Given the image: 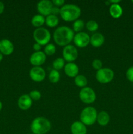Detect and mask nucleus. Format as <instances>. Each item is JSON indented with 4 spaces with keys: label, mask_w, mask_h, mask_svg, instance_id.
Segmentation results:
<instances>
[{
    "label": "nucleus",
    "mask_w": 133,
    "mask_h": 134,
    "mask_svg": "<svg viewBox=\"0 0 133 134\" xmlns=\"http://www.w3.org/2000/svg\"><path fill=\"white\" fill-rule=\"evenodd\" d=\"M74 36V32L72 29L65 26L57 27L53 35L54 42L61 47H65L70 44L73 41Z\"/></svg>",
    "instance_id": "1"
},
{
    "label": "nucleus",
    "mask_w": 133,
    "mask_h": 134,
    "mask_svg": "<svg viewBox=\"0 0 133 134\" xmlns=\"http://www.w3.org/2000/svg\"><path fill=\"white\" fill-rule=\"evenodd\" d=\"M59 15L64 21L74 22L81 15V9L74 4H65L60 8Z\"/></svg>",
    "instance_id": "2"
},
{
    "label": "nucleus",
    "mask_w": 133,
    "mask_h": 134,
    "mask_svg": "<svg viewBox=\"0 0 133 134\" xmlns=\"http://www.w3.org/2000/svg\"><path fill=\"white\" fill-rule=\"evenodd\" d=\"M52 124L48 119L38 116L32 120L30 129L33 134H46L50 130Z\"/></svg>",
    "instance_id": "3"
},
{
    "label": "nucleus",
    "mask_w": 133,
    "mask_h": 134,
    "mask_svg": "<svg viewBox=\"0 0 133 134\" xmlns=\"http://www.w3.org/2000/svg\"><path fill=\"white\" fill-rule=\"evenodd\" d=\"M97 111L95 107L88 106L83 109L80 115V120L83 124L87 126H91L96 122Z\"/></svg>",
    "instance_id": "4"
},
{
    "label": "nucleus",
    "mask_w": 133,
    "mask_h": 134,
    "mask_svg": "<svg viewBox=\"0 0 133 134\" xmlns=\"http://www.w3.org/2000/svg\"><path fill=\"white\" fill-rule=\"evenodd\" d=\"M33 37L37 43L41 46H46L50 41L51 34L46 28L41 27L36 28L34 30Z\"/></svg>",
    "instance_id": "5"
},
{
    "label": "nucleus",
    "mask_w": 133,
    "mask_h": 134,
    "mask_svg": "<svg viewBox=\"0 0 133 134\" xmlns=\"http://www.w3.org/2000/svg\"><path fill=\"white\" fill-rule=\"evenodd\" d=\"M114 78V72L110 68H102L96 73V79L101 84H108Z\"/></svg>",
    "instance_id": "6"
},
{
    "label": "nucleus",
    "mask_w": 133,
    "mask_h": 134,
    "mask_svg": "<svg viewBox=\"0 0 133 134\" xmlns=\"http://www.w3.org/2000/svg\"><path fill=\"white\" fill-rule=\"evenodd\" d=\"M79 98L81 102L86 104H91L96 100V93L91 87L83 88L79 92Z\"/></svg>",
    "instance_id": "7"
},
{
    "label": "nucleus",
    "mask_w": 133,
    "mask_h": 134,
    "mask_svg": "<svg viewBox=\"0 0 133 134\" xmlns=\"http://www.w3.org/2000/svg\"><path fill=\"white\" fill-rule=\"evenodd\" d=\"M78 56V51L76 47L72 44H69L64 47L63 49V58L69 62H73Z\"/></svg>",
    "instance_id": "8"
},
{
    "label": "nucleus",
    "mask_w": 133,
    "mask_h": 134,
    "mask_svg": "<svg viewBox=\"0 0 133 134\" xmlns=\"http://www.w3.org/2000/svg\"><path fill=\"white\" fill-rule=\"evenodd\" d=\"M74 44L79 48H85L89 44H90V36L86 32L76 33L73 39Z\"/></svg>",
    "instance_id": "9"
},
{
    "label": "nucleus",
    "mask_w": 133,
    "mask_h": 134,
    "mask_svg": "<svg viewBox=\"0 0 133 134\" xmlns=\"http://www.w3.org/2000/svg\"><path fill=\"white\" fill-rule=\"evenodd\" d=\"M53 7L52 2L50 0H41L37 5V9L39 14L46 17L51 14Z\"/></svg>",
    "instance_id": "10"
},
{
    "label": "nucleus",
    "mask_w": 133,
    "mask_h": 134,
    "mask_svg": "<svg viewBox=\"0 0 133 134\" xmlns=\"http://www.w3.org/2000/svg\"><path fill=\"white\" fill-rule=\"evenodd\" d=\"M29 77L34 82H42L46 77L45 70L42 67H33L29 71Z\"/></svg>",
    "instance_id": "11"
},
{
    "label": "nucleus",
    "mask_w": 133,
    "mask_h": 134,
    "mask_svg": "<svg viewBox=\"0 0 133 134\" xmlns=\"http://www.w3.org/2000/svg\"><path fill=\"white\" fill-rule=\"evenodd\" d=\"M46 60V55L41 51L39 52H35L31 55L29 58V62L33 67H41Z\"/></svg>",
    "instance_id": "12"
},
{
    "label": "nucleus",
    "mask_w": 133,
    "mask_h": 134,
    "mask_svg": "<svg viewBox=\"0 0 133 134\" xmlns=\"http://www.w3.org/2000/svg\"><path fill=\"white\" fill-rule=\"evenodd\" d=\"M14 45L10 40L3 39L0 41V52L3 55H10L14 51Z\"/></svg>",
    "instance_id": "13"
},
{
    "label": "nucleus",
    "mask_w": 133,
    "mask_h": 134,
    "mask_svg": "<svg viewBox=\"0 0 133 134\" xmlns=\"http://www.w3.org/2000/svg\"><path fill=\"white\" fill-rule=\"evenodd\" d=\"M33 100L29 94H23L18 99V106L22 111H26L32 105Z\"/></svg>",
    "instance_id": "14"
},
{
    "label": "nucleus",
    "mask_w": 133,
    "mask_h": 134,
    "mask_svg": "<svg viewBox=\"0 0 133 134\" xmlns=\"http://www.w3.org/2000/svg\"><path fill=\"white\" fill-rule=\"evenodd\" d=\"M64 71L65 75L69 77L75 78L79 73V68L74 62H69L65 64L64 67Z\"/></svg>",
    "instance_id": "15"
},
{
    "label": "nucleus",
    "mask_w": 133,
    "mask_h": 134,
    "mask_svg": "<svg viewBox=\"0 0 133 134\" xmlns=\"http://www.w3.org/2000/svg\"><path fill=\"white\" fill-rule=\"evenodd\" d=\"M72 134H87V127L80 121H76L70 126Z\"/></svg>",
    "instance_id": "16"
},
{
    "label": "nucleus",
    "mask_w": 133,
    "mask_h": 134,
    "mask_svg": "<svg viewBox=\"0 0 133 134\" xmlns=\"http://www.w3.org/2000/svg\"><path fill=\"white\" fill-rule=\"evenodd\" d=\"M104 37L100 33H95L90 37V44L95 48L100 47L104 44Z\"/></svg>",
    "instance_id": "17"
},
{
    "label": "nucleus",
    "mask_w": 133,
    "mask_h": 134,
    "mask_svg": "<svg viewBox=\"0 0 133 134\" xmlns=\"http://www.w3.org/2000/svg\"><path fill=\"white\" fill-rule=\"evenodd\" d=\"M109 13L113 18H119L123 14V9L119 4H111L109 8Z\"/></svg>",
    "instance_id": "18"
},
{
    "label": "nucleus",
    "mask_w": 133,
    "mask_h": 134,
    "mask_svg": "<svg viewBox=\"0 0 133 134\" xmlns=\"http://www.w3.org/2000/svg\"><path fill=\"white\" fill-rule=\"evenodd\" d=\"M110 117L109 114L106 111H100L97 115L96 122L101 126H106L110 122Z\"/></svg>",
    "instance_id": "19"
},
{
    "label": "nucleus",
    "mask_w": 133,
    "mask_h": 134,
    "mask_svg": "<svg viewBox=\"0 0 133 134\" xmlns=\"http://www.w3.org/2000/svg\"><path fill=\"white\" fill-rule=\"evenodd\" d=\"M31 24L36 28L41 27L45 24V17L41 14L34 15L31 18Z\"/></svg>",
    "instance_id": "20"
},
{
    "label": "nucleus",
    "mask_w": 133,
    "mask_h": 134,
    "mask_svg": "<svg viewBox=\"0 0 133 134\" xmlns=\"http://www.w3.org/2000/svg\"><path fill=\"white\" fill-rule=\"evenodd\" d=\"M45 24L48 27H56L59 24V18L57 16L53 14H50L47 16L45 18Z\"/></svg>",
    "instance_id": "21"
},
{
    "label": "nucleus",
    "mask_w": 133,
    "mask_h": 134,
    "mask_svg": "<svg viewBox=\"0 0 133 134\" xmlns=\"http://www.w3.org/2000/svg\"><path fill=\"white\" fill-rule=\"evenodd\" d=\"M74 84L76 85L77 86L80 88L86 87L87 85V79L86 78V76L83 75H78L76 77L74 78Z\"/></svg>",
    "instance_id": "22"
},
{
    "label": "nucleus",
    "mask_w": 133,
    "mask_h": 134,
    "mask_svg": "<svg viewBox=\"0 0 133 134\" xmlns=\"http://www.w3.org/2000/svg\"><path fill=\"white\" fill-rule=\"evenodd\" d=\"M60 77H61V75L59 71L55 70V69H52L48 75V79L50 82L53 84L58 82L60 80Z\"/></svg>",
    "instance_id": "23"
},
{
    "label": "nucleus",
    "mask_w": 133,
    "mask_h": 134,
    "mask_svg": "<svg viewBox=\"0 0 133 134\" xmlns=\"http://www.w3.org/2000/svg\"><path fill=\"white\" fill-rule=\"evenodd\" d=\"M85 26H86V24L83 20L78 19L73 22L72 30L74 31H74L76 33L81 32L82 30L84 28Z\"/></svg>",
    "instance_id": "24"
},
{
    "label": "nucleus",
    "mask_w": 133,
    "mask_h": 134,
    "mask_svg": "<svg viewBox=\"0 0 133 134\" xmlns=\"http://www.w3.org/2000/svg\"><path fill=\"white\" fill-rule=\"evenodd\" d=\"M65 65V61L63 58H57L53 60L52 63V66L53 69L59 71L64 68Z\"/></svg>",
    "instance_id": "25"
},
{
    "label": "nucleus",
    "mask_w": 133,
    "mask_h": 134,
    "mask_svg": "<svg viewBox=\"0 0 133 134\" xmlns=\"http://www.w3.org/2000/svg\"><path fill=\"white\" fill-rule=\"evenodd\" d=\"M86 27L88 31L91 32H95L99 28V24L96 21L91 20L86 24Z\"/></svg>",
    "instance_id": "26"
},
{
    "label": "nucleus",
    "mask_w": 133,
    "mask_h": 134,
    "mask_svg": "<svg viewBox=\"0 0 133 134\" xmlns=\"http://www.w3.org/2000/svg\"><path fill=\"white\" fill-rule=\"evenodd\" d=\"M56 51V47L52 43H48L45 46L44 48V52L47 56H52Z\"/></svg>",
    "instance_id": "27"
},
{
    "label": "nucleus",
    "mask_w": 133,
    "mask_h": 134,
    "mask_svg": "<svg viewBox=\"0 0 133 134\" xmlns=\"http://www.w3.org/2000/svg\"><path fill=\"white\" fill-rule=\"evenodd\" d=\"M31 99L34 101H39L41 98V93L37 90H31L29 94Z\"/></svg>",
    "instance_id": "28"
},
{
    "label": "nucleus",
    "mask_w": 133,
    "mask_h": 134,
    "mask_svg": "<svg viewBox=\"0 0 133 134\" xmlns=\"http://www.w3.org/2000/svg\"><path fill=\"white\" fill-rule=\"evenodd\" d=\"M91 65H92V67L94 68V69H95V70H96V71L99 70H100V69H102V62L100 60H99V59H95V60H94L92 62V64H91Z\"/></svg>",
    "instance_id": "29"
},
{
    "label": "nucleus",
    "mask_w": 133,
    "mask_h": 134,
    "mask_svg": "<svg viewBox=\"0 0 133 134\" xmlns=\"http://www.w3.org/2000/svg\"><path fill=\"white\" fill-rule=\"evenodd\" d=\"M126 77L130 82H133V66L128 68L126 72Z\"/></svg>",
    "instance_id": "30"
},
{
    "label": "nucleus",
    "mask_w": 133,
    "mask_h": 134,
    "mask_svg": "<svg viewBox=\"0 0 133 134\" xmlns=\"http://www.w3.org/2000/svg\"><path fill=\"white\" fill-rule=\"evenodd\" d=\"M52 4L54 5L55 7H62L64 5H65V0H53L52 1Z\"/></svg>",
    "instance_id": "31"
},
{
    "label": "nucleus",
    "mask_w": 133,
    "mask_h": 134,
    "mask_svg": "<svg viewBox=\"0 0 133 134\" xmlns=\"http://www.w3.org/2000/svg\"><path fill=\"white\" fill-rule=\"evenodd\" d=\"M60 13V9L57 7H53L52 10V13L51 14H53V15L57 16V14H59Z\"/></svg>",
    "instance_id": "32"
},
{
    "label": "nucleus",
    "mask_w": 133,
    "mask_h": 134,
    "mask_svg": "<svg viewBox=\"0 0 133 134\" xmlns=\"http://www.w3.org/2000/svg\"><path fill=\"white\" fill-rule=\"evenodd\" d=\"M41 47L42 46L40 45V44L35 43V44L33 45V50L35 51V52H39V51H40V50H41Z\"/></svg>",
    "instance_id": "33"
},
{
    "label": "nucleus",
    "mask_w": 133,
    "mask_h": 134,
    "mask_svg": "<svg viewBox=\"0 0 133 134\" xmlns=\"http://www.w3.org/2000/svg\"><path fill=\"white\" fill-rule=\"evenodd\" d=\"M4 9H5V5H4V3L2 1H0V14L4 11Z\"/></svg>",
    "instance_id": "34"
},
{
    "label": "nucleus",
    "mask_w": 133,
    "mask_h": 134,
    "mask_svg": "<svg viewBox=\"0 0 133 134\" xmlns=\"http://www.w3.org/2000/svg\"><path fill=\"white\" fill-rule=\"evenodd\" d=\"M109 3L111 4H119L121 1L120 0H109Z\"/></svg>",
    "instance_id": "35"
},
{
    "label": "nucleus",
    "mask_w": 133,
    "mask_h": 134,
    "mask_svg": "<svg viewBox=\"0 0 133 134\" xmlns=\"http://www.w3.org/2000/svg\"><path fill=\"white\" fill-rule=\"evenodd\" d=\"M2 107H3L2 103H1V101H0V111H1V109H2Z\"/></svg>",
    "instance_id": "36"
},
{
    "label": "nucleus",
    "mask_w": 133,
    "mask_h": 134,
    "mask_svg": "<svg viewBox=\"0 0 133 134\" xmlns=\"http://www.w3.org/2000/svg\"><path fill=\"white\" fill-rule=\"evenodd\" d=\"M3 60V54L0 52V62Z\"/></svg>",
    "instance_id": "37"
},
{
    "label": "nucleus",
    "mask_w": 133,
    "mask_h": 134,
    "mask_svg": "<svg viewBox=\"0 0 133 134\" xmlns=\"http://www.w3.org/2000/svg\"><path fill=\"white\" fill-rule=\"evenodd\" d=\"M132 3H133V0H132Z\"/></svg>",
    "instance_id": "38"
},
{
    "label": "nucleus",
    "mask_w": 133,
    "mask_h": 134,
    "mask_svg": "<svg viewBox=\"0 0 133 134\" xmlns=\"http://www.w3.org/2000/svg\"><path fill=\"white\" fill-rule=\"evenodd\" d=\"M32 134H33V133H32Z\"/></svg>",
    "instance_id": "39"
}]
</instances>
